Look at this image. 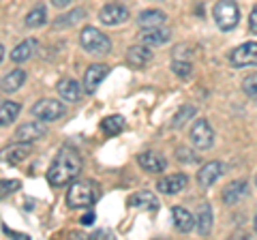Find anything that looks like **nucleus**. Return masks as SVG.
Here are the masks:
<instances>
[{"instance_id": "obj_1", "label": "nucleus", "mask_w": 257, "mask_h": 240, "mask_svg": "<svg viewBox=\"0 0 257 240\" xmlns=\"http://www.w3.org/2000/svg\"><path fill=\"white\" fill-rule=\"evenodd\" d=\"M82 167H84L82 155H79L75 148L64 146V148H60V153L56 155L50 170H47V182H50L52 187H64L77 178Z\"/></svg>"}, {"instance_id": "obj_2", "label": "nucleus", "mask_w": 257, "mask_h": 240, "mask_svg": "<svg viewBox=\"0 0 257 240\" xmlns=\"http://www.w3.org/2000/svg\"><path fill=\"white\" fill-rule=\"evenodd\" d=\"M99 199V185L92 180H73L67 191L69 208H92Z\"/></svg>"}, {"instance_id": "obj_3", "label": "nucleus", "mask_w": 257, "mask_h": 240, "mask_svg": "<svg viewBox=\"0 0 257 240\" xmlns=\"http://www.w3.org/2000/svg\"><path fill=\"white\" fill-rule=\"evenodd\" d=\"M79 45H82L88 54H96V56H105L111 52L109 37L92 26H86L82 33H79Z\"/></svg>"}, {"instance_id": "obj_4", "label": "nucleus", "mask_w": 257, "mask_h": 240, "mask_svg": "<svg viewBox=\"0 0 257 240\" xmlns=\"http://www.w3.org/2000/svg\"><path fill=\"white\" fill-rule=\"evenodd\" d=\"M214 22L216 26H219L223 33H229V30H234L240 22V9L234 0H219V3L214 5Z\"/></svg>"}, {"instance_id": "obj_5", "label": "nucleus", "mask_w": 257, "mask_h": 240, "mask_svg": "<svg viewBox=\"0 0 257 240\" xmlns=\"http://www.w3.org/2000/svg\"><path fill=\"white\" fill-rule=\"evenodd\" d=\"M32 116L43 120V123H54V120H60L64 116V105L56 99H41L32 105Z\"/></svg>"}, {"instance_id": "obj_6", "label": "nucleus", "mask_w": 257, "mask_h": 240, "mask_svg": "<svg viewBox=\"0 0 257 240\" xmlns=\"http://www.w3.org/2000/svg\"><path fill=\"white\" fill-rule=\"evenodd\" d=\"M229 62L236 69H244V67H255L257 65V41H248L238 45L234 52L229 54Z\"/></svg>"}, {"instance_id": "obj_7", "label": "nucleus", "mask_w": 257, "mask_h": 240, "mask_svg": "<svg viewBox=\"0 0 257 240\" xmlns=\"http://www.w3.org/2000/svg\"><path fill=\"white\" fill-rule=\"evenodd\" d=\"M191 142L197 150H208L214 144V131L206 118H197L191 129Z\"/></svg>"}, {"instance_id": "obj_8", "label": "nucleus", "mask_w": 257, "mask_h": 240, "mask_svg": "<svg viewBox=\"0 0 257 240\" xmlns=\"http://www.w3.org/2000/svg\"><path fill=\"white\" fill-rule=\"evenodd\" d=\"M47 135V129H45V125H43V120H35V123H24L20 125L18 129H15L13 133V138L15 142H37V140H41Z\"/></svg>"}, {"instance_id": "obj_9", "label": "nucleus", "mask_w": 257, "mask_h": 240, "mask_svg": "<svg viewBox=\"0 0 257 240\" xmlns=\"http://www.w3.org/2000/svg\"><path fill=\"white\" fill-rule=\"evenodd\" d=\"M99 20L105 26H118V24H124L128 20V9L118 3H109L99 11Z\"/></svg>"}, {"instance_id": "obj_10", "label": "nucleus", "mask_w": 257, "mask_h": 240, "mask_svg": "<svg viewBox=\"0 0 257 240\" xmlns=\"http://www.w3.org/2000/svg\"><path fill=\"white\" fill-rule=\"evenodd\" d=\"M109 73V67L107 65H90L84 75V92L86 94H94V90L101 86V82L105 79V75Z\"/></svg>"}, {"instance_id": "obj_11", "label": "nucleus", "mask_w": 257, "mask_h": 240, "mask_svg": "<svg viewBox=\"0 0 257 240\" xmlns=\"http://www.w3.org/2000/svg\"><path fill=\"white\" fill-rule=\"evenodd\" d=\"M189 185V178H187V174H170V176H165V178H161L157 182V187L159 191L163 195H176V193H180V191H184Z\"/></svg>"}, {"instance_id": "obj_12", "label": "nucleus", "mask_w": 257, "mask_h": 240, "mask_svg": "<svg viewBox=\"0 0 257 240\" xmlns=\"http://www.w3.org/2000/svg\"><path fill=\"white\" fill-rule=\"evenodd\" d=\"M30 153H32V148H30L28 142H15L13 146L3 150L0 159H3L5 163H9V165H18L22 161H26V159L30 157Z\"/></svg>"}, {"instance_id": "obj_13", "label": "nucleus", "mask_w": 257, "mask_h": 240, "mask_svg": "<svg viewBox=\"0 0 257 240\" xmlns=\"http://www.w3.org/2000/svg\"><path fill=\"white\" fill-rule=\"evenodd\" d=\"M248 195V182L246 180H234V182H229L227 187L223 189V204H227V206H234L238 202H242V199Z\"/></svg>"}, {"instance_id": "obj_14", "label": "nucleus", "mask_w": 257, "mask_h": 240, "mask_svg": "<svg viewBox=\"0 0 257 240\" xmlns=\"http://www.w3.org/2000/svg\"><path fill=\"white\" fill-rule=\"evenodd\" d=\"M138 163H140L142 170H146L150 174H161L167 167V159L163 155L148 150V153H140L138 155Z\"/></svg>"}, {"instance_id": "obj_15", "label": "nucleus", "mask_w": 257, "mask_h": 240, "mask_svg": "<svg viewBox=\"0 0 257 240\" xmlns=\"http://www.w3.org/2000/svg\"><path fill=\"white\" fill-rule=\"evenodd\" d=\"M221 174H223V165L219 161H208L202 165V170L197 172V182H199V187H212L216 180L221 178Z\"/></svg>"}, {"instance_id": "obj_16", "label": "nucleus", "mask_w": 257, "mask_h": 240, "mask_svg": "<svg viewBox=\"0 0 257 240\" xmlns=\"http://www.w3.org/2000/svg\"><path fill=\"white\" fill-rule=\"evenodd\" d=\"M150 60H152V52L148 50V45H133V47H128L126 50V62H128V67H133V69H144L146 65H150Z\"/></svg>"}, {"instance_id": "obj_17", "label": "nucleus", "mask_w": 257, "mask_h": 240, "mask_svg": "<svg viewBox=\"0 0 257 240\" xmlns=\"http://www.w3.org/2000/svg\"><path fill=\"white\" fill-rule=\"evenodd\" d=\"M56 90H58V94H60V99H62V101L77 103L79 99H82V86H79L75 79H71V77L60 79L58 86H56Z\"/></svg>"}, {"instance_id": "obj_18", "label": "nucleus", "mask_w": 257, "mask_h": 240, "mask_svg": "<svg viewBox=\"0 0 257 240\" xmlns=\"http://www.w3.org/2000/svg\"><path fill=\"white\" fill-rule=\"evenodd\" d=\"M170 39H172V33H170V30L159 28V26H155V28H146V30H144V33L140 35V41H142L144 45H148V47H159V45L167 43Z\"/></svg>"}, {"instance_id": "obj_19", "label": "nucleus", "mask_w": 257, "mask_h": 240, "mask_svg": "<svg viewBox=\"0 0 257 240\" xmlns=\"http://www.w3.org/2000/svg\"><path fill=\"white\" fill-rule=\"evenodd\" d=\"M172 219H174V225L176 229H180L182 234H187L195 227V217L187 210V208H180V206H174L172 208Z\"/></svg>"}, {"instance_id": "obj_20", "label": "nucleus", "mask_w": 257, "mask_h": 240, "mask_svg": "<svg viewBox=\"0 0 257 240\" xmlns=\"http://www.w3.org/2000/svg\"><path fill=\"white\" fill-rule=\"evenodd\" d=\"M24 84H26V71L15 69V71H11L9 75L3 77V82H0V90L3 92H15V90H20Z\"/></svg>"}, {"instance_id": "obj_21", "label": "nucleus", "mask_w": 257, "mask_h": 240, "mask_svg": "<svg viewBox=\"0 0 257 240\" xmlns=\"http://www.w3.org/2000/svg\"><path fill=\"white\" fill-rule=\"evenodd\" d=\"M197 231L202 236H208L210 234V229H212V223H214V217H212V208L210 204H202L199 206V210H197Z\"/></svg>"}, {"instance_id": "obj_22", "label": "nucleus", "mask_w": 257, "mask_h": 240, "mask_svg": "<svg viewBox=\"0 0 257 240\" xmlns=\"http://www.w3.org/2000/svg\"><path fill=\"white\" fill-rule=\"evenodd\" d=\"M138 22H140L142 28H155V26H161V24L167 22V15L163 11H159V9H148V11L140 13Z\"/></svg>"}, {"instance_id": "obj_23", "label": "nucleus", "mask_w": 257, "mask_h": 240, "mask_svg": "<svg viewBox=\"0 0 257 240\" xmlns=\"http://www.w3.org/2000/svg\"><path fill=\"white\" fill-rule=\"evenodd\" d=\"M37 47H39L37 39H26V41H22V43L11 52V60H13V62H26L30 56L35 54Z\"/></svg>"}, {"instance_id": "obj_24", "label": "nucleus", "mask_w": 257, "mask_h": 240, "mask_svg": "<svg viewBox=\"0 0 257 240\" xmlns=\"http://www.w3.org/2000/svg\"><path fill=\"white\" fill-rule=\"evenodd\" d=\"M22 111V105L18 101H5L0 103V127H7L11 125L15 118H18V114Z\"/></svg>"}, {"instance_id": "obj_25", "label": "nucleus", "mask_w": 257, "mask_h": 240, "mask_svg": "<svg viewBox=\"0 0 257 240\" xmlns=\"http://www.w3.org/2000/svg\"><path fill=\"white\" fill-rule=\"evenodd\" d=\"M128 206L131 208H140V206H148L150 210H157L159 208V202L157 197L150 193V191H138V193H133L128 197Z\"/></svg>"}, {"instance_id": "obj_26", "label": "nucleus", "mask_w": 257, "mask_h": 240, "mask_svg": "<svg viewBox=\"0 0 257 240\" xmlns=\"http://www.w3.org/2000/svg\"><path fill=\"white\" fill-rule=\"evenodd\" d=\"M124 118L120 116V114H114V116H107V118H103V123H101V131L105 133V135H118V133H122L124 131Z\"/></svg>"}, {"instance_id": "obj_27", "label": "nucleus", "mask_w": 257, "mask_h": 240, "mask_svg": "<svg viewBox=\"0 0 257 240\" xmlns=\"http://www.w3.org/2000/svg\"><path fill=\"white\" fill-rule=\"evenodd\" d=\"M45 22H47V11H45L43 5L32 7V9L28 11V15H26V26L28 28H39V26H43Z\"/></svg>"}, {"instance_id": "obj_28", "label": "nucleus", "mask_w": 257, "mask_h": 240, "mask_svg": "<svg viewBox=\"0 0 257 240\" xmlns=\"http://www.w3.org/2000/svg\"><path fill=\"white\" fill-rule=\"evenodd\" d=\"M195 114H197V109L193 105H182L178 111H176V116L172 120V127H174V129H180V127L187 125L191 118H195Z\"/></svg>"}, {"instance_id": "obj_29", "label": "nucleus", "mask_w": 257, "mask_h": 240, "mask_svg": "<svg viewBox=\"0 0 257 240\" xmlns=\"http://www.w3.org/2000/svg\"><path fill=\"white\" fill-rule=\"evenodd\" d=\"M84 18H86V11L84 9H75V11H71L67 15H60V18L54 22V26L56 28H67V26H73V24L82 22Z\"/></svg>"}, {"instance_id": "obj_30", "label": "nucleus", "mask_w": 257, "mask_h": 240, "mask_svg": "<svg viewBox=\"0 0 257 240\" xmlns=\"http://www.w3.org/2000/svg\"><path fill=\"white\" fill-rule=\"evenodd\" d=\"M172 71H174V73L178 75V77H189L191 71H193V65H191L189 60H182V58L178 60V58H176V60L172 62Z\"/></svg>"}, {"instance_id": "obj_31", "label": "nucleus", "mask_w": 257, "mask_h": 240, "mask_svg": "<svg viewBox=\"0 0 257 240\" xmlns=\"http://www.w3.org/2000/svg\"><path fill=\"white\" fill-rule=\"evenodd\" d=\"M242 90L248 99H255L257 101V73H251L248 77H244L242 82Z\"/></svg>"}, {"instance_id": "obj_32", "label": "nucleus", "mask_w": 257, "mask_h": 240, "mask_svg": "<svg viewBox=\"0 0 257 240\" xmlns=\"http://www.w3.org/2000/svg\"><path fill=\"white\" fill-rule=\"evenodd\" d=\"M18 189H20V180H5V178H0V199L9 197Z\"/></svg>"}, {"instance_id": "obj_33", "label": "nucleus", "mask_w": 257, "mask_h": 240, "mask_svg": "<svg viewBox=\"0 0 257 240\" xmlns=\"http://www.w3.org/2000/svg\"><path fill=\"white\" fill-rule=\"evenodd\" d=\"M176 157H178V161H184V163H197L199 161V155L193 153V150H189V148H178Z\"/></svg>"}, {"instance_id": "obj_34", "label": "nucleus", "mask_w": 257, "mask_h": 240, "mask_svg": "<svg viewBox=\"0 0 257 240\" xmlns=\"http://www.w3.org/2000/svg\"><path fill=\"white\" fill-rule=\"evenodd\" d=\"M248 30H251V33H257V5L253 7V11L248 13Z\"/></svg>"}, {"instance_id": "obj_35", "label": "nucleus", "mask_w": 257, "mask_h": 240, "mask_svg": "<svg viewBox=\"0 0 257 240\" xmlns=\"http://www.w3.org/2000/svg\"><path fill=\"white\" fill-rule=\"evenodd\" d=\"M94 221H96V214H94L92 210H88V212L84 214V217L79 219V223H82V225H92Z\"/></svg>"}, {"instance_id": "obj_36", "label": "nucleus", "mask_w": 257, "mask_h": 240, "mask_svg": "<svg viewBox=\"0 0 257 240\" xmlns=\"http://www.w3.org/2000/svg\"><path fill=\"white\" fill-rule=\"evenodd\" d=\"M3 231L5 234H9V236H13V238H18V240H28L30 236L28 234H18V231H13V229H9L7 225H3Z\"/></svg>"}, {"instance_id": "obj_37", "label": "nucleus", "mask_w": 257, "mask_h": 240, "mask_svg": "<svg viewBox=\"0 0 257 240\" xmlns=\"http://www.w3.org/2000/svg\"><path fill=\"white\" fill-rule=\"evenodd\" d=\"M90 238H114V234H111L109 229H99V231H94Z\"/></svg>"}, {"instance_id": "obj_38", "label": "nucleus", "mask_w": 257, "mask_h": 240, "mask_svg": "<svg viewBox=\"0 0 257 240\" xmlns=\"http://www.w3.org/2000/svg\"><path fill=\"white\" fill-rule=\"evenodd\" d=\"M73 0H52V5L54 7H58V9H64V7H69Z\"/></svg>"}, {"instance_id": "obj_39", "label": "nucleus", "mask_w": 257, "mask_h": 240, "mask_svg": "<svg viewBox=\"0 0 257 240\" xmlns=\"http://www.w3.org/2000/svg\"><path fill=\"white\" fill-rule=\"evenodd\" d=\"M3 58H5V47L0 45V62H3Z\"/></svg>"}, {"instance_id": "obj_40", "label": "nucleus", "mask_w": 257, "mask_h": 240, "mask_svg": "<svg viewBox=\"0 0 257 240\" xmlns=\"http://www.w3.org/2000/svg\"><path fill=\"white\" fill-rule=\"evenodd\" d=\"M253 225H255V231H257V214H255V221H253Z\"/></svg>"}, {"instance_id": "obj_41", "label": "nucleus", "mask_w": 257, "mask_h": 240, "mask_svg": "<svg viewBox=\"0 0 257 240\" xmlns=\"http://www.w3.org/2000/svg\"><path fill=\"white\" fill-rule=\"evenodd\" d=\"M255 185H257V178H255Z\"/></svg>"}]
</instances>
